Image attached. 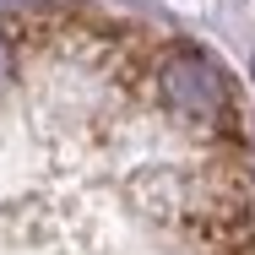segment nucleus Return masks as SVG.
<instances>
[{
	"label": "nucleus",
	"mask_w": 255,
	"mask_h": 255,
	"mask_svg": "<svg viewBox=\"0 0 255 255\" xmlns=\"http://www.w3.org/2000/svg\"><path fill=\"white\" fill-rule=\"evenodd\" d=\"M163 98L174 114H185L190 125H223L234 114V98H228V82L223 71L206 60V54L185 49L163 65Z\"/></svg>",
	"instance_id": "obj_1"
},
{
	"label": "nucleus",
	"mask_w": 255,
	"mask_h": 255,
	"mask_svg": "<svg viewBox=\"0 0 255 255\" xmlns=\"http://www.w3.org/2000/svg\"><path fill=\"white\" fill-rule=\"evenodd\" d=\"M11 76V49H5V38H0V82Z\"/></svg>",
	"instance_id": "obj_2"
},
{
	"label": "nucleus",
	"mask_w": 255,
	"mask_h": 255,
	"mask_svg": "<svg viewBox=\"0 0 255 255\" xmlns=\"http://www.w3.org/2000/svg\"><path fill=\"white\" fill-rule=\"evenodd\" d=\"M250 76H255V60H250Z\"/></svg>",
	"instance_id": "obj_3"
}]
</instances>
